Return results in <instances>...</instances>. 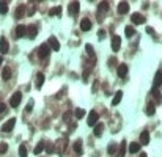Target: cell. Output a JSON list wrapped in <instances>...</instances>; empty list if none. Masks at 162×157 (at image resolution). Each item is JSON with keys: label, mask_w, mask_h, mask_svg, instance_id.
<instances>
[{"label": "cell", "mask_w": 162, "mask_h": 157, "mask_svg": "<svg viewBox=\"0 0 162 157\" xmlns=\"http://www.w3.org/2000/svg\"><path fill=\"white\" fill-rule=\"evenodd\" d=\"M49 55H50V47H49V44H41L39 46V49H38V57L41 58V60H46V58H49Z\"/></svg>", "instance_id": "6da1fadb"}, {"label": "cell", "mask_w": 162, "mask_h": 157, "mask_svg": "<svg viewBox=\"0 0 162 157\" xmlns=\"http://www.w3.org/2000/svg\"><path fill=\"white\" fill-rule=\"evenodd\" d=\"M98 118H99L98 112H96V110H91V112L88 113V120H87V124H88V126H91V127H94V126L98 124Z\"/></svg>", "instance_id": "7a4b0ae2"}, {"label": "cell", "mask_w": 162, "mask_h": 157, "mask_svg": "<svg viewBox=\"0 0 162 157\" xmlns=\"http://www.w3.org/2000/svg\"><path fill=\"white\" fill-rule=\"evenodd\" d=\"M21 101H22V93H14V94L11 96V99H10V105L13 109H16L19 104H21Z\"/></svg>", "instance_id": "3957f363"}, {"label": "cell", "mask_w": 162, "mask_h": 157, "mask_svg": "<svg viewBox=\"0 0 162 157\" xmlns=\"http://www.w3.org/2000/svg\"><path fill=\"white\" fill-rule=\"evenodd\" d=\"M14 124H16V118H10V120L2 126V132H11L14 129Z\"/></svg>", "instance_id": "277c9868"}, {"label": "cell", "mask_w": 162, "mask_h": 157, "mask_svg": "<svg viewBox=\"0 0 162 157\" xmlns=\"http://www.w3.org/2000/svg\"><path fill=\"white\" fill-rule=\"evenodd\" d=\"M131 21H132V24H136V25L145 24V17H143V14H140V13H134V14L131 16Z\"/></svg>", "instance_id": "5b68a950"}, {"label": "cell", "mask_w": 162, "mask_h": 157, "mask_svg": "<svg viewBox=\"0 0 162 157\" xmlns=\"http://www.w3.org/2000/svg\"><path fill=\"white\" fill-rule=\"evenodd\" d=\"M47 44H49V47H50L52 50H55V52H57V50H60V43H58V39H57L55 36H50Z\"/></svg>", "instance_id": "8992f818"}, {"label": "cell", "mask_w": 162, "mask_h": 157, "mask_svg": "<svg viewBox=\"0 0 162 157\" xmlns=\"http://www.w3.org/2000/svg\"><path fill=\"white\" fill-rule=\"evenodd\" d=\"M8 50H10L8 41H6L5 36H2V38H0V52H2V54L5 55V54H8Z\"/></svg>", "instance_id": "52a82bcc"}, {"label": "cell", "mask_w": 162, "mask_h": 157, "mask_svg": "<svg viewBox=\"0 0 162 157\" xmlns=\"http://www.w3.org/2000/svg\"><path fill=\"white\" fill-rule=\"evenodd\" d=\"M36 35H38V27L36 25H29V27H27V36L30 39H35Z\"/></svg>", "instance_id": "ba28073f"}, {"label": "cell", "mask_w": 162, "mask_h": 157, "mask_svg": "<svg viewBox=\"0 0 162 157\" xmlns=\"http://www.w3.org/2000/svg\"><path fill=\"white\" fill-rule=\"evenodd\" d=\"M120 47H121V38H120L118 35H115V36L112 38V50H113V52H118Z\"/></svg>", "instance_id": "9c48e42d"}, {"label": "cell", "mask_w": 162, "mask_h": 157, "mask_svg": "<svg viewBox=\"0 0 162 157\" xmlns=\"http://www.w3.org/2000/svg\"><path fill=\"white\" fill-rule=\"evenodd\" d=\"M162 85V72L157 71L156 75H154V82H153V90H157L159 86Z\"/></svg>", "instance_id": "30bf717a"}, {"label": "cell", "mask_w": 162, "mask_h": 157, "mask_svg": "<svg viewBox=\"0 0 162 157\" xmlns=\"http://www.w3.org/2000/svg\"><path fill=\"white\" fill-rule=\"evenodd\" d=\"M27 35V27L25 25H18L16 27V32H14V36L16 38H22V36H25Z\"/></svg>", "instance_id": "8fae6325"}, {"label": "cell", "mask_w": 162, "mask_h": 157, "mask_svg": "<svg viewBox=\"0 0 162 157\" xmlns=\"http://www.w3.org/2000/svg\"><path fill=\"white\" fill-rule=\"evenodd\" d=\"M91 29V21L90 19H82V21H80V30H84V32H88Z\"/></svg>", "instance_id": "7c38bea8"}, {"label": "cell", "mask_w": 162, "mask_h": 157, "mask_svg": "<svg viewBox=\"0 0 162 157\" xmlns=\"http://www.w3.org/2000/svg\"><path fill=\"white\" fill-rule=\"evenodd\" d=\"M128 11H129V3L128 2H120L118 3V13L120 14H126Z\"/></svg>", "instance_id": "4fadbf2b"}, {"label": "cell", "mask_w": 162, "mask_h": 157, "mask_svg": "<svg viewBox=\"0 0 162 157\" xmlns=\"http://www.w3.org/2000/svg\"><path fill=\"white\" fill-rule=\"evenodd\" d=\"M117 72H118V75L123 78V77H126V74H128V66L124 63H121V64H118V69H117Z\"/></svg>", "instance_id": "5bb4252c"}, {"label": "cell", "mask_w": 162, "mask_h": 157, "mask_svg": "<svg viewBox=\"0 0 162 157\" xmlns=\"http://www.w3.org/2000/svg\"><path fill=\"white\" fill-rule=\"evenodd\" d=\"M150 143V134H148V130H143L140 134V145H148Z\"/></svg>", "instance_id": "9a60e30c"}, {"label": "cell", "mask_w": 162, "mask_h": 157, "mask_svg": "<svg viewBox=\"0 0 162 157\" xmlns=\"http://www.w3.org/2000/svg\"><path fill=\"white\" fill-rule=\"evenodd\" d=\"M79 10H80V3L79 2H71L69 3V13L71 14H77Z\"/></svg>", "instance_id": "2e32d148"}, {"label": "cell", "mask_w": 162, "mask_h": 157, "mask_svg": "<svg viewBox=\"0 0 162 157\" xmlns=\"http://www.w3.org/2000/svg\"><path fill=\"white\" fill-rule=\"evenodd\" d=\"M121 99H123V91H117L113 99H112V105H118V104L121 102Z\"/></svg>", "instance_id": "e0dca14e"}, {"label": "cell", "mask_w": 162, "mask_h": 157, "mask_svg": "<svg viewBox=\"0 0 162 157\" xmlns=\"http://www.w3.org/2000/svg\"><path fill=\"white\" fill-rule=\"evenodd\" d=\"M102 129H104V124L102 123H98L96 126H94V130H93L94 137H101L102 135Z\"/></svg>", "instance_id": "ac0fdd59"}, {"label": "cell", "mask_w": 162, "mask_h": 157, "mask_svg": "<svg viewBox=\"0 0 162 157\" xmlns=\"http://www.w3.org/2000/svg\"><path fill=\"white\" fill-rule=\"evenodd\" d=\"M24 13H25V6H24V5H19V6L16 8V11H14V17H16V19H21V17L24 16Z\"/></svg>", "instance_id": "d6986e66"}, {"label": "cell", "mask_w": 162, "mask_h": 157, "mask_svg": "<svg viewBox=\"0 0 162 157\" xmlns=\"http://www.w3.org/2000/svg\"><path fill=\"white\" fill-rule=\"evenodd\" d=\"M124 154H126V141H121V146H120L118 152L115 154V157H124Z\"/></svg>", "instance_id": "ffe728a7"}, {"label": "cell", "mask_w": 162, "mask_h": 157, "mask_svg": "<svg viewBox=\"0 0 162 157\" xmlns=\"http://www.w3.org/2000/svg\"><path fill=\"white\" fill-rule=\"evenodd\" d=\"M140 151V143H136V141H134V143H131V145H129V152L131 154H136V152H139Z\"/></svg>", "instance_id": "44dd1931"}, {"label": "cell", "mask_w": 162, "mask_h": 157, "mask_svg": "<svg viewBox=\"0 0 162 157\" xmlns=\"http://www.w3.org/2000/svg\"><path fill=\"white\" fill-rule=\"evenodd\" d=\"M43 83H44V74L43 72H39L38 75H36V88L39 90L43 86Z\"/></svg>", "instance_id": "7402d4cb"}, {"label": "cell", "mask_w": 162, "mask_h": 157, "mask_svg": "<svg viewBox=\"0 0 162 157\" xmlns=\"http://www.w3.org/2000/svg\"><path fill=\"white\" fill-rule=\"evenodd\" d=\"M124 35H126L128 38H132L134 35H136V29H134L132 25H128V27L124 29Z\"/></svg>", "instance_id": "603a6c76"}, {"label": "cell", "mask_w": 162, "mask_h": 157, "mask_svg": "<svg viewBox=\"0 0 162 157\" xmlns=\"http://www.w3.org/2000/svg\"><path fill=\"white\" fill-rule=\"evenodd\" d=\"M85 49H87V52H88V57H90L91 63L94 64V58H96V57H94V50H93V47H91L90 44H87V46H85Z\"/></svg>", "instance_id": "cb8c5ba5"}, {"label": "cell", "mask_w": 162, "mask_h": 157, "mask_svg": "<svg viewBox=\"0 0 162 157\" xmlns=\"http://www.w3.org/2000/svg\"><path fill=\"white\" fill-rule=\"evenodd\" d=\"M74 151H76L79 155H82V141H80V140H77V141L74 143Z\"/></svg>", "instance_id": "d4e9b609"}, {"label": "cell", "mask_w": 162, "mask_h": 157, "mask_svg": "<svg viewBox=\"0 0 162 157\" xmlns=\"http://www.w3.org/2000/svg\"><path fill=\"white\" fill-rule=\"evenodd\" d=\"M156 113V105H154V104H148V105H146V115H154Z\"/></svg>", "instance_id": "484cf974"}, {"label": "cell", "mask_w": 162, "mask_h": 157, "mask_svg": "<svg viewBox=\"0 0 162 157\" xmlns=\"http://www.w3.org/2000/svg\"><path fill=\"white\" fill-rule=\"evenodd\" d=\"M49 14H50V16H60V14H61V6H55V8H52V10L49 11Z\"/></svg>", "instance_id": "4316f807"}, {"label": "cell", "mask_w": 162, "mask_h": 157, "mask_svg": "<svg viewBox=\"0 0 162 157\" xmlns=\"http://www.w3.org/2000/svg\"><path fill=\"white\" fill-rule=\"evenodd\" d=\"M2 77H3V80H10V77H11V69H10V68H3Z\"/></svg>", "instance_id": "83f0119b"}, {"label": "cell", "mask_w": 162, "mask_h": 157, "mask_svg": "<svg viewBox=\"0 0 162 157\" xmlns=\"http://www.w3.org/2000/svg\"><path fill=\"white\" fill-rule=\"evenodd\" d=\"M6 13H8V3L0 2V14H6Z\"/></svg>", "instance_id": "f1b7e54d"}, {"label": "cell", "mask_w": 162, "mask_h": 157, "mask_svg": "<svg viewBox=\"0 0 162 157\" xmlns=\"http://www.w3.org/2000/svg\"><path fill=\"white\" fill-rule=\"evenodd\" d=\"M46 148V145H44V141H39L38 143V145L35 146V154H39V152H41L43 149Z\"/></svg>", "instance_id": "f546056e"}, {"label": "cell", "mask_w": 162, "mask_h": 157, "mask_svg": "<svg viewBox=\"0 0 162 157\" xmlns=\"http://www.w3.org/2000/svg\"><path fill=\"white\" fill-rule=\"evenodd\" d=\"M107 152H109L110 155L117 154V145H115V143H110V145H109V148H107Z\"/></svg>", "instance_id": "4dcf8cb0"}, {"label": "cell", "mask_w": 162, "mask_h": 157, "mask_svg": "<svg viewBox=\"0 0 162 157\" xmlns=\"http://www.w3.org/2000/svg\"><path fill=\"white\" fill-rule=\"evenodd\" d=\"M153 96H154V99H156V102H157V104H160V102H162V94L159 93L157 90H153Z\"/></svg>", "instance_id": "1f68e13d"}, {"label": "cell", "mask_w": 162, "mask_h": 157, "mask_svg": "<svg viewBox=\"0 0 162 157\" xmlns=\"http://www.w3.org/2000/svg\"><path fill=\"white\" fill-rule=\"evenodd\" d=\"M19 157H27V148H25V145H21L19 146Z\"/></svg>", "instance_id": "d6a6232c"}, {"label": "cell", "mask_w": 162, "mask_h": 157, "mask_svg": "<svg viewBox=\"0 0 162 157\" xmlns=\"http://www.w3.org/2000/svg\"><path fill=\"white\" fill-rule=\"evenodd\" d=\"M98 10L99 11H107V10H109V3H107V2H101L99 6H98Z\"/></svg>", "instance_id": "836d02e7"}, {"label": "cell", "mask_w": 162, "mask_h": 157, "mask_svg": "<svg viewBox=\"0 0 162 157\" xmlns=\"http://www.w3.org/2000/svg\"><path fill=\"white\" fill-rule=\"evenodd\" d=\"M84 115H85V112L82 110V109H76V118H84Z\"/></svg>", "instance_id": "e575fe53"}, {"label": "cell", "mask_w": 162, "mask_h": 157, "mask_svg": "<svg viewBox=\"0 0 162 157\" xmlns=\"http://www.w3.org/2000/svg\"><path fill=\"white\" fill-rule=\"evenodd\" d=\"M8 151V145L6 143H0V154H5Z\"/></svg>", "instance_id": "d590c367"}, {"label": "cell", "mask_w": 162, "mask_h": 157, "mask_svg": "<svg viewBox=\"0 0 162 157\" xmlns=\"http://www.w3.org/2000/svg\"><path fill=\"white\" fill-rule=\"evenodd\" d=\"M46 152H49V154L53 152V145H52V143H49V145L46 146Z\"/></svg>", "instance_id": "8d00e7d4"}, {"label": "cell", "mask_w": 162, "mask_h": 157, "mask_svg": "<svg viewBox=\"0 0 162 157\" xmlns=\"http://www.w3.org/2000/svg\"><path fill=\"white\" fill-rule=\"evenodd\" d=\"M69 116H71V112H66V113H65V118H63V120H65V121H69Z\"/></svg>", "instance_id": "74e56055"}, {"label": "cell", "mask_w": 162, "mask_h": 157, "mask_svg": "<svg viewBox=\"0 0 162 157\" xmlns=\"http://www.w3.org/2000/svg\"><path fill=\"white\" fill-rule=\"evenodd\" d=\"M146 33L153 35V33H154V29H153V27H146Z\"/></svg>", "instance_id": "f35d334b"}, {"label": "cell", "mask_w": 162, "mask_h": 157, "mask_svg": "<svg viewBox=\"0 0 162 157\" xmlns=\"http://www.w3.org/2000/svg\"><path fill=\"white\" fill-rule=\"evenodd\" d=\"M5 109H6V105H5V104H3V102H0V113H2V112H3Z\"/></svg>", "instance_id": "ab89813d"}, {"label": "cell", "mask_w": 162, "mask_h": 157, "mask_svg": "<svg viewBox=\"0 0 162 157\" xmlns=\"http://www.w3.org/2000/svg\"><path fill=\"white\" fill-rule=\"evenodd\" d=\"M32 105H33V102L30 101V102H29V105H27V112H32Z\"/></svg>", "instance_id": "60d3db41"}, {"label": "cell", "mask_w": 162, "mask_h": 157, "mask_svg": "<svg viewBox=\"0 0 162 157\" xmlns=\"http://www.w3.org/2000/svg\"><path fill=\"white\" fill-rule=\"evenodd\" d=\"M104 36H105V32H104V30H101V32H99V38H101V39H102V38H104Z\"/></svg>", "instance_id": "b9f144b4"}, {"label": "cell", "mask_w": 162, "mask_h": 157, "mask_svg": "<svg viewBox=\"0 0 162 157\" xmlns=\"http://www.w3.org/2000/svg\"><path fill=\"white\" fill-rule=\"evenodd\" d=\"M117 61H115V58H112V60H109V64H115Z\"/></svg>", "instance_id": "7bdbcfd3"}, {"label": "cell", "mask_w": 162, "mask_h": 157, "mask_svg": "<svg viewBox=\"0 0 162 157\" xmlns=\"http://www.w3.org/2000/svg\"><path fill=\"white\" fill-rule=\"evenodd\" d=\"M140 157H148V155H146L145 152H142V154H140Z\"/></svg>", "instance_id": "ee69618b"}, {"label": "cell", "mask_w": 162, "mask_h": 157, "mask_svg": "<svg viewBox=\"0 0 162 157\" xmlns=\"http://www.w3.org/2000/svg\"><path fill=\"white\" fill-rule=\"evenodd\" d=\"M2 61H3V58H2V57H0V64H2Z\"/></svg>", "instance_id": "f6af8a7d"}]
</instances>
